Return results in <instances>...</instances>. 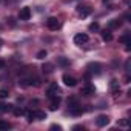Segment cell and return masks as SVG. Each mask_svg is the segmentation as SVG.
I'll list each match as a JSON object with an SVG mask.
<instances>
[{
    "label": "cell",
    "mask_w": 131,
    "mask_h": 131,
    "mask_svg": "<svg viewBox=\"0 0 131 131\" xmlns=\"http://www.w3.org/2000/svg\"><path fill=\"white\" fill-rule=\"evenodd\" d=\"M46 26H48V29L56 31V29H59V28H60V22H59L56 17H49V19L46 20Z\"/></svg>",
    "instance_id": "cell-1"
},
{
    "label": "cell",
    "mask_w": 131,
    "mask_h": 131,
    "mask_svg": "<svg viewBox=\"0 0 131 131\" xmlns=\"http://www.w3.org/2000/svg\"><path fill=\"white\" fill-rule=\"evenodd\" d=\"M19 19H20V20H23V22L29 20V19H31V9H29L28 6L22 8V9H20V13H19Z\"/></svg>",
    "instance_id": "cell-2"
},
{
    "label": "cell",
    "mask_w": 131,
    "mask_h": 131,
    "mask_svg": "<svg viewBox=\"0 0 131 131\" xmlns=\"http://www.w3.org/2000/svg\"><path fill=\"white\" fill-rule=\"evenodd\" d=\"M90 40V37H88V34H85V32H80V34H76L74 36V42L77 43V45H83V43H86Z\"/></svg>",
    "instance_id": "cell-3"
},
{
    "label": "cell",
    "mask_w": 131,
    "mask_h": 131,
    "mask_svg": "<svg viewBox=\"0 0 131 131\" xmlns=\"http://www.w3.org/2000/svg\"><path fill=\"white\" fill-rule=\"evenodd\" d=\"M20 85L22 86H31V85H34V86H39L40 85V80L36 77V79H32V77H29V79H23L22 82H20Z\"/></svg>",
    "instance_id": "cell-4"
},
{
    "label": "cell",
    "mask_w": 131,
    "mask_h": 131,
    "mask_svg": "<svg viewBox=\"0 0 131 131\" xmlns=\"http://www.w3.org/2000/svg\"><path fill=\"white\" fill-rule=\"evenodd\" d=\"M62 80H63V83L67 85V86H76V83H77V80L73 76H70V74H63Z\"/></svg>",
    "instance_id": "cell-5"
},
{
    "label": "cell",
    "mask_w": 131,
    "mask_h": 131,
    "mask_svg": "<svg viewBox=\"0 0 131 131\" xmlns=\"http://www.w3.org/2000/svg\"><path fill=\"white\" fill-rule=\"evenodd\" d=\"M94 93H96V88H94L93 85H86V86H83V88L80 90V94L85 96V97H90V96H93Z\"/></svg>",
    "instance_id": "cell-6"
},
{
    "label": "cell",
    "mask_w": 131,
    "mask_h": 131,
    "mask_svg": "<svg viewBox=\"0 0 131 131\" xmlns=\"http://www.w3.org/2000/svg\"><path fill=\"white\" fill-rule=\"evenodd\" d=\"M59 94H60V90L57 88V85H56V83H52V85L48 88V91H46V96H48L49 99H51V97H54V96H59Z\"/></svg>",
    "instance_id": "cell-7"
},
{
    "label": "cell",
    "mask_w": 131,
    "mask_h": 131,
    "mask_svg": "<svg viewBox=\"0 0 131 131\" xmlns=\"http://www.w3.org/2000/svg\"><path fill=\"white\" fill-rule=\"evenodd\" d=\"M88 71L93 73V74H100V71H102L100 63H90L88 65Z\"/></svg>",
    "instance_id": "cell-8"
},
{
    "label": "cell",
    "mask_w": 131,
    "mask_h": 131,
    "mask_svg": "<svg viewBox=\"0 0 131 131\" xmlns=\"http://www.w3.org/2000/svg\"><path fill=\"white\" fill-rule=\"evenodd\" d=\"M59 105H60V96H54V97H51L49 110H51V111H56V110L59 108Z\"/></svg>",
    "instance_id": "cell-9"
},
{
    "label": "cell",
    "mask_w": 131,
    "mask_h": 131,
    "mask_svg": "<svg viewBox=\"0 0 131 131\" xmlns=\"http://www.w3.org/2000/svg\"><path fill=\"white\" fill-rule=\"evenodd\" d=\"M96 123H97V126H106V125L110 123V117H108V116H105V114H102V116H99V117H97Z\"/></svg>",
    "instance_id": "cell-10"
},
{
    "label": "cell",
    "mask_w": 131,
    "mask_h": 131,
    "mask_svg": "<svg viewBox=\"0 0 131 131\" xmlns=\"http://www.w3.org/2000/svg\"><path fill=\"white\" fill-rule=\"evenodd\" d=\"M70 113H71L73 116H80V114L83 113V108L77 103V105H73V106L70 108Z\"/></svg>",
    "instance_id": "cell-11"
},
{
    "label": "cell",
    "mask_w": 131,
    "mask_h": 131,
    "mask_svg": "<svg viewBox=\"0 0 131 131\" xmlns=\"http://www.w3.org/2000/svg\"><path fill=\"white\" fill-rule=\"evenodd\" d=\"M77 13H79L82 17H86V16L91 14V8H90V6H79V8H77Z\"/></svg>",
    "instance_id": "cell-12"
},
{
    "label": "cell",
    "mask_w": 131,
    "mask_h": 131,
    "mask_svg": "<svg viewBox=\"0 0 131 131\" xmlns=\"http://www.w3.org/2000/svg\"><path fill=\"white\" fill-rule=\"evenodd\" d=\"M32 119L45 120V119H46V113H45V111H32Z\"/></svg>",
    "instance_id": "cell-13"
},
{
    "label": "cell",
    "mask_w": 131,
    "mask_h": 131,
    "mask_svg": "<svg viewBox=\"0 0 131 131\" xmlns=\"http://www.w3.org/2000/svg\"><path fill=\"white\" fill-rule=\"evenodd\" d=\"M42 70H43V73L49 74V73H52V71H54V65H52V63H43Z\"/></svg>",
    "instance_id": "cell-14"
},
{
    "label": "cell",
    "mask_w": 131,
    "mask_h": 131,
    "mask_svg": "<svg viewBox=\"0 0 131 131\" xmlns=\"http://www.w3.org/2000/svg\"><path fill=\"white\" fill-rule=\"evenodd\" d=\"M102 39H103L105 42H111V40H113V34L110 32V29L102 31Z\"/></svg>",
    "instance_id": "cell-15"
},
{
    "label": "cell",
    "mask_w": 131,
    "mask_h": 131,
    "mask_svg": "<svg viewBox=\"0 0 131 131\" xmlns=\"http://www.w3.org/2000/svg\"><path fill=\"white\" fill-rule=\"evenodd\" d=\"M8 111H13V105H9V103H0V113H8Z\"/></svg>",
    "instance_id": "cell-16"
},
{
    "label": "cell",
    "mask_w": 131,
    "mask_h": 131,
    "mask_svg": "<svg viewBox=\"0 0 131 131\" xmlns=\"http://www.w3.org/2000/svg\"><path fill=\"white\" fill-rule=\"evenodd\" d=\"M120 25H122V22L116 19V20H111V22L108 23V28H110V29H113V28H119Z\"/></svg>",
    "instance_id": "cell-17"
},
{
    "label": "cell",
    "mask_w": 131,
    "mask_h": 131,
    "mask_svg": "<svg viewBox=\"0 0 131 131\" xmlns=\"http://www.w3.org/2000/svg\"><path fill=\"white\" fill-rule=\"evenodd\" d=\"M111 90L114 94H120V90H119V85H117V80H111Z\"/></svg>",
    "instance_id": "cell-18"
},
{
    "label": "cell",
    "mask_w": 131,
    "mask_h": 131,
    "mask_svg": "<svg viewBox=\"0 0 131 131\" xmlns=\"http://www.w3.org/2000/svg\"><path fill=\"white\" fill-rule=\"evenodd\" d=\"M119 40H120L122 43H129V42H131V37H129V32H126L125 36H122V37H120Z\"/></svg>",
    "instance_id": "cell-19"
},
{
    "label": "cell",
    "mask_w": 131,
    "mask_h": 131,
    "mask_svg": "<svg viewBox=\"0 0 131 131\" xmlns=\"http://www.w3.org/2000/svg\"><path fill=\"white\" fill-rule=\"evenodd\" d=\"M11 128V123L5 122V120H0V129H9Z\"/></svg>",
    "instance_id": "cell-20"
},
{
    "label": "cell",
    "mask_w": 131,
    "mask_h": 131,
    "mask_svg": "<svg viewBox=\"0 0 131 131\" xmlns=\"http://www.w3.org/2000/svg\"><path fill=\"white\" fill-rule=\"evenodd\" d=\"M46 56H48V52H46L45 49H42V51H39V52H37V59H40V60H42V59H45Z\"/></svg>",
    "instance_id": "cell-21"
},
{
    "label": "cell",
    "mask_w": 131,
    "mask_h": 131,
    "mask_svg": "<svg viewBox=\"0 0 131 131\" xmlns=\"http://www.w3.org/2000/svg\"><path fill=\"white\" fill-rule=\"evenodd\" d=\"M8 96H9L8 90H0V99H6Z\"/></svg>",
    "instance_id": "cell-22"
},
{
    "label": "cell",
    "mask_w": 131,
    "mask_h": 131,
    "mask_svg": "<svg viewBox=\"0 0 131 131\" xmlns=\"http://www.w3.org/2000/svg\"><path fill=\"white\" fill-rule=\"evenodd\" d=\"M90 29H91V31H97V29H99V23H97V22L91 23V25H90Z\"/></svg>",
    "instance_id": "cell-23"
},
{
    "label": "cell",
    "mask_w": 131,
    "mask_h": 131,
    "mask_svg": "<svg viewBox=\"0 0 131 131\" xmlns=\"http://www.w3.org/2000/svg\"><path fill=\"white\" fill-rule=\"evenodd\" d=\"M57 60H59L60 65H63V67H65V65H68V60H67V59H63V57H59Z\"/></svg>",
    "instance_id": "cell-24"
},
{
    "label": "cell",
    "mask_w": 131,
    "mask_h": 131,
    "mask_svg": "<svg viewBox=\"0 0 131 131\" xmlns=\"http://www.w3.org/2000/svg\"><path fill=\"white\" fill-rule=\"evenodd\" d=\"M14 114H16V116H20V114H23V110H19V108H17V110H14Z\"/></svg>",
    "instance_id": "cell-25"
},
{
    "label": "cell",
    "mask_w": 131,
    "mask_h": 131,
    "mask_svg": "<svg viewBox=\"0 0 131 131\" xmlns=\"http://www.w3.org/2000/svg\"><path fill=\"white\" fill-rule=\"evenodd\" d=\"M51 129H62L60 125H51Z\"/></svg>",
    "instance_id": "cell-26"
},
{
    "label": "cell",
    "mask_w": 131,
    "mask_h": 131,
    "mask_svg": "<svg viewBox=\"0 0 131 131\" xmlns=\"http://www.w3.org/2000/svg\"><path fill=\"white\" fill-rule=\"evenodd\" d=\"M128 82H129V76L126 74V76H125V83H128Z\"/></svg>",
    "instance_id": "cell-27"
},
{
    "label": "cell",
    "mask_w": 131,
    "mask_h": 131,
    "mask_svg": "<svg viewBox=\"0 0 131 131\" xmlns=\"http://www.w3.org/2000/svg\"><path fill=\"white\" fill-rule=\"evenodd\" d=\"M0 45H2V40H0Z\"/></svg>",
    "instance_id": "cell-28"
}]
</instances>
